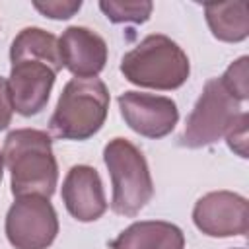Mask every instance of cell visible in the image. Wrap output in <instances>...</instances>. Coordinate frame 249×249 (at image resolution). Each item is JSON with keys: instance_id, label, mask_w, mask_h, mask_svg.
<instances>
[{"instance_id": "6da1fadb", "label": "cell", "mask_w": 249, "mask_h": 249, "mask_svg": "<svg viewBox=\"0 0 249 249\" xmlns=\"http://www.w3.org/2000/svg\"><path fill=\"white\" fill-rule=\"evenodd\" d=\"M10 95L14 111L23 117L37 115L45 109L54 78L62 68L58 39L41 29H21L10 47Z\"/></svg>"}, {"instance_id": "7a4b0ae2", "label": "cell", "mask_w": 249, "mask_h": 249, "mask_svg": "<svg viewBox=\"0 0 249 249\" xmlns=\"http://www.w3.org/2000/svg\"><path fill=\"white\" fill-rule=\"evenodd\" d=\"M2 156L12 175L10 187L14 196H53L58 165L47 132L37 128L12 130L4 140Z\"/></svg>"}, {"instance_id": "3957f363", "label": "cell", "mask_w": 249, "mask_h": 249, "mask_svg": "<svg viewBox=\"0 0 249 249\" xmlns=\"http://www.w3.org/2000/svg\"><path fill=\"white\" fill-rule=\"evenodd\" d=\"M121 72L130 84L152 89H177L191 72L189 56L167 35L144 37L121 60Z\"/></svg>"}, {"instance_id": "277c9868", "label": "cell", "mask_w": 249, "mask_h": 249, "mask_svg": "<svg viewBox=\"0 0 249 249\" xmlns=\"http://www.w3.org/2000/svg\"><path fill=\"white\" fill-rule=\"evenodd\" d=\"M109 91L99 78H72L49 121L51 132L64 140H86L105 123Z\"/></svg>"}, {"instance_id": "5b68a950", "label": "cell", "mask_w": 249, "mask_h": 249, "mask_svg": "<svg viewBox=\"0 0 249 249\" xmlns=\"http://www.w3.org/2000/svg\"><path fill=\"white\" fill-rule=\"evenodd\" d=\"M103 161L113 183L111 210L119 216H136L154 196L146 158L126 138H113L103 150Z\"/></svg>"}, {"instance_id": "8992f818", "label": "cell", "mask_w": 249, "mask_h": 249, "mask_svg": "<svg viewBox=\"0 0 249 249\" xmlns=\"http://www.w3.org/2000/svg\"><path fill=\"white\" fill-rule=\"evenodd\" d=\"M241 101H237L220 82L212 78L187 117L179 144L185 148H202L218 142L241 117Z\"/></svg>"}, {"instance_id": "52a82bcc", "label": "cell", "mask_w": 249, "mask_h": 249, "mask_svg": "<svg viewBox=\"0 0 249 249\" xmlns=\"http://www.w3.org/2000/svg\"><path fill=\"white\" fill-rule=\"evenodd\" d=\"M58 233V218L43 196H19L6 214V237L16 249H47Z\"/></svg>"}, {"instance_id": "ba28073f", "label": "cell", "mask_w": 249, "mask_h": 249, "mask_svg": "<svg viewBox=\"0 0 249 249\" xmlns=\"http://www.w3.org/2000/svg\"><path fill=\"white\" fill-rule=\"evenodd\" d=\"M193 222L210 237L245 235L249 230V206L241 195L231 191H214L196 200L193 208Z\"/></svg>"}, {"instance_id": "9c48e42d", "label": "cell", "mask_w": 249, "mask_h": 249, "mask_svg": "<svg viewBox=\"0 0 249 249\" xmlns=\"http://www.w3.org/2000/svg\"><path fill=\"white\" fill-rule=\"evenodd\" d=\"M119 109L124 123L146 138L167 136L179 121L175 101L163 95L124 91L119 95Z\"/></svg>"}, {"instance_id": "30bf717a", "label": "cell", "mask_w": 249, "mask_h": 249, "mask_svg": "<svg viewBox=\"0 0 249 249\" xmlns=\"http://www.w3.org/2000/svg\"><path fill=\"white\" fill-rule=\"evenodd\" d=\"M62 202L78 222H93L107 210V198L97 169L74 165L62 183Z\"/></svg>"}, {"instance_id": "8fae6325", "label": "cell", "mask_w": 249, "mask_h": 249, "mask_svg": "<svg viewBox=\"0 0 249 249\" xmlns=\"http://www.w3.org/2000/svg\"><path fill=\"white\" fill-rule=\"evenodd\" d=\"M58 53L62 66L76 78H93L107 62V45L103 37L80 25H72L60 35Z\"/></svg>"}, {"instance_id": "7c38bea8", "label": "cell", "mask_w": 249, "mask_h": 249, "mask_svg": "<svg viewBox=\"0 0 249 249\" xmlns=\"http://www.w3.org/2000/svg\"><path fill=\"white\" fill-rule=\"evenodd\" d=\"M111 249H183V231L169 222L144 220L123 230L111 243Z\"/></svg>"}, {"instance_id": "4fadbf2b", "label": "cell", "mask_w": 249, "mask_h": 249, "mask_svg": "<svg viewBox=\"0 0 249 249\" xmlns=\"http://www.w3.org/2000/svg\"><path fill=\"white\" fill-rule=\"evenodd\" d=\"M204 14L212 35L220 41L237 43L249 35V4L245 0L208 2Z\"/></svg>"}, {"instance_id": "5bb4252c", "label": "cell", "mask_w": 249, "mask_h": 249, "mask_svg": "<svg viewBox=\"0 0 249 249\" xmlns=\"http://www.w3.org/2000/svg\"><path fill=\"white\" fill-rule=\"evenodd\" d=\"M99 10L107 16L109 21L113 23H144L152 10H154V4L148 2V0H140V2H117V0H101L99 2Z\"/></svg>"}, {"instance_id": "9a60e30c", "label": "cell", "mask_w": 249, "mask_h": 249, "mask_svg": "<svg viewBox=\"0 0 249 249\" xmlns=\"http://www.w3.org/2000/svg\"><path fill=\"white\" fill-rule=\"evenodd\" d=\"M247 62L249 58L247 56H241L237 58L235 62H231L228 66V70L222 74L220 82L222 86L237 99V101H245L249 97V78H247Z\"/></svg>"}, {"instance_id": "2e32d148", "label": "cell", "mask_w": 249, "mask_h": 249, "mask_svg": "<svg viewBox=\"0 0 249 249\" xmlns=\"http://www.w3.org/2000/svg\"><path fill=\"white\" fill-rule=\"evenodd\" d=\"M33 8L51 19H68L80 8V0H49V2H33Z\"/></svg>"}, {"instance_id": "e0dca14e", "label": "cell", "mask_w": 249, "mask_h": 249, "mask_svg": "<svg viewBox=\"0 0 249 249\" xmlns=\"http://www.w3.org/2000/svg\"><path fill=\"white\" fill-rule=\"evenodd\" d=\"M247 123H249V115L243 111L241 117L237 119V123L228 130L226 140L228 146L241 158H247Z\"/></svg>"}, {"instance_id": "ac0fdd59", "label": "cell", "mask_w": 249, "mask_h": 249, "mask_svg": "<svg viewBox=\"0 0 249 249\" xmlns=\"http://www.w3.org/2000/svg\"><path fill=\"white\" fill-rule=\"evenodd\" d=\"M12 113H14V105H12L8 80L0 76V130H4L12 123Z\"/></svg>"}, {"instance_id": "d6986e66", "label": "cell", "mask_w": 249, "mask_h": 249, "mask_svg": "<svg viewBox=\"0 0 249 249\" xmlns=\"http://www.w3.org/2000/svg\"><path fill=\"white\" fill-rule=\"evenodd\" d=\"M2 173H4V156L0 152V181H2Z\"/></svg>"}]
</instances>
